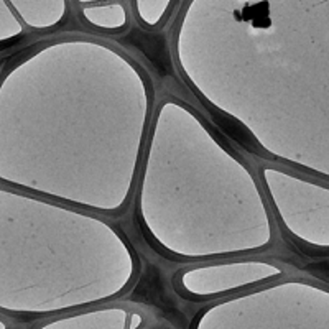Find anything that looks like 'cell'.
I'll list each match as a JSON object with an SVG mask.
<instances>
[{
    "instance_id": "6da1fadb",
    "label": "cell",
    "mask_w": 329,
    "mask_h": 329,
    "mask_svg": "<svg viewBox=\"0 0 329 329\" xmlns=\"http://www.w3.org/2000/svg\"><path fill=\"white\" fill-rule=\"evenodd\" d=\"M153 117V87L109 45H43L0 78V181L99 212L127 206Z\"/></svg>"
},
{
    "instance_id": "7a4b0ae2",
    "label": "cell",
    "mask_w": 329,
    "mask_h": 329,
    "mask_svg": "<svg viewBox=\"0 0 329 329\" xmlns=\"http://www.w3.org/2000/svg\"><path fill=\"white\" fill-rule=\"evenodd\" d=\"M135 185L140 224L173 257L226 259L272 244L253 173L178 100L153 114Z\"/></svg>"
},
{
    "instance_id": "3957f363",
    "label": "cell",
    "mask_w": 329,
    "mask_h": 329,
    "mask_svg": "<svg viewBox=\"0 0 329 329\" xmlns=\"http://www.w3.org/2000/svg\"><path fill=\"white\" fill-rule=\"evenodd\" d=\"M137 255L92 214L22 190L0 188V308L55 313L127 290Z\"/></svg>"
},
{
    "instance_id": "277c9868",
    "label": "cell",
    "mask_w": 329,
    "mask_h": 329,
    "mask_svg": "<svg viewBox=\"0 0 329 329\" xmlns=\"http://www.w3.org/2000/svg\"><path fill=\"white\" fill-rule=\"evenodd\" d=\"M280 275L281 270L277 265L259 259L209 260L176 273L174 286L186 298L206 300L245 290Z\"/></svg>"
},
{
    "instance_id": "5b68a950",
    "label": "cell",
    "mask_w": 329,
    "mask_h": 329,
    "mask_svg": "<svg viewBox=\"0 0 329 329\" xmlns=\"http://www.w3.org/2000/svg\"><path fill=\"white\" fill-rule=\"evenodd\" d=\"M143 321L142 313L124 308H99L59 318L40 329H140Z\"/></svg>"
},
{
    "instance_id": "8992f818",
    "label": "cell",
    "mask_w": 329,
    "mask_h": 329,
    "mask_svg": "<svg viewBox=\"0 0 329 329\" xmlns=\"http://www.w3.org/2000/svg\"><path fill=\"white\" fill-rule=\"evenodd\" d=\"M81 17L92 28L102 31H120L129 23V13L120 2L81 7Z\"/></svg>"
},
{
    "instance_id": "52a82bcc",
    "label": "cell",
    "mask_w": 329,
    "mask_h": 329,
    "mask_svg": "<svg viewBox=\"0 0 329 329\" xmlns=\"http://www.w3.org/2000/svg\"><path fill=\"white\" fill-rule=\"evenodd\" d=\"M173 0H133L138 20L147 28H157L163 23Z\"/></svg>"
},
{
    "instance_id": "ba28073f",
    "label": "cell",
    "mask_w": 329,
    "mask_h": 329,
    "mask_svg": "<svg viewBox=\"0 0 329 329\" xmlns=\"http://www.w3.org/2000/svg\"><path fill=\"white\" fill-rule=\"evenodd\" d=\"M81 7L87 5H99V4H111V2H119V0H76Z\"/></svg>"
},
{
    "instance_id": "9c48e42d",
    "label": "cell",
    "mask_w": 329,
    "mask_h": 329,
    "mask_svg": "<svg viewBox=\"0 0 329 329\" xmlns=\"http://www.w3.org/2000/svg\"><path fill=\"white\" fill-rule=\"evenodd\" d=\"M0 329H9V327H7V324L4 323L2 319H0Z\"/></svg>"
}]
</instances>
